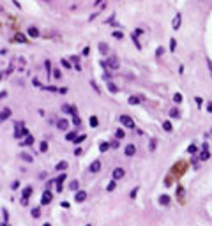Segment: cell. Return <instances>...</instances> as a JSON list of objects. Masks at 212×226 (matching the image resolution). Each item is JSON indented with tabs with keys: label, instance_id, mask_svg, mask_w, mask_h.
I'll return each mask as SVG.
<instances>
[{
	"label": "cell",
	"instance_id": "obj_21",
	"mask_svg": "<svg viewBox=\"0 0 212 226\" xmlns=\"http://www.w3.org/2000/svg\"><path fill=\"white\" fill-rule=\"evenodd\" d=\"M30 214H32V217H34V219H37L39 216H41V208H32Z\"/></svg>",
	"mask_w": 212,
	"mask_h": 226
},
{
	"label": "cell",
	"instance_id": "obj_25",
	"mask_svg": "<svg viewBox=\"0 0 212 226\" xmlns=\"http://www.w3.org/2000/svg\"><path fill=\"white\" fill-rule=\"evenodd\" d=\"M115 186H117V178H113V180L108 184V187H106V189H108V191H113V189H115Z\"/></svg>",
	"mask_w": 212,
	"mask_h": 226
},
{
	"label": "cell",
	"instance_id": "obj_26",
	"mask_svg": "<svg viewBox=\"0 0 212 226\" xmlns=\"http://www.w3.org/2000/svg\"><path fill=\"white\" fill-rule=\"evenodd\" d=\"M209 157H210V154H209V152H207V150L203 148V152H202V155H200V159H202V161H207Z\"/></svg>",
	"mask_w": 212,
	"mask_h": 226
},
{
	"label": "cell",
	"instance_id": "obj_6",
	"mask_svg": "<svg viewBox=\"0 0 212 226\" xmlns=\"http://www.w3.org/2000/svg\"><path fill=\"white\" fill-rule=\"evenodd\" d=\"M62 109H64L66 113H69V115H73V117H76V115H78V111L74 109V106H69V104H64V106H62Z\"/></svg>",
	"mask_w": 212,
	"mask_h": 226
},
{
	"label": "cell",
	"instance_id": "obj_49",
	"mask_svg": "<svg viewBox=\"0 0 212 226\" xmlns=\"http://www.w3.org/2000/svg\"><path fill=\"white\" fill-rule=\"evenodd\" d=\"M207 109H209V113H212V102H209V104H207Z\"/></svg>",
	"mask_w": 212,
	"mask_h": 226
},
{
	"label": "cell",
	"instance_id": "obj_12",
	"mask_svg": "<svg viewBox=\"0 0 212 226\" xmlns=\"http://www.w3.org/2000/svg\"><path fill=\"white\" fill-rule=\"evenodd\" d=\"M67 125H69V122H67V120H59V122H57V127H59V129H62V131H66Z\"/></svg>",
	"mask_w": 212,
	"mask_h": 226
},
{
	"label": "cell",
	"instance_id": "obj_2",
	"mask_svg": "<svg viewBox=\"0 0 212 226\" xmlns=\"http://www.w3.org/2000/svg\"><path fill=\"white\" fill-rule=\"evenodd\" d=\"M120 124L124 125V127H127V129H134V120H133L129 115H120Z\"/></svg>",
	"mask_w": 212,
	"mask_h": 226
},
{
	"label": "cell",
	"instance_id": "obj_27",
	"mask_svg": "<svg viewBox=\"0 0 212 226\" xmlns=\"http://www.w3.org/2000/svg\"><path fill=\"white\" fill-rule=\"evenodd\" d=\"M78 186H80V182H78V180H73V182L69 184V187H71L73 191H76V189H78Z\"/></svg>",
	"mask_w": 212,
	"mask_h": 226
},
{
	"label": "cell",
	"instance_id": "obj_4",
	"mask_svg": "<svg viewBox=\"0 0 212 226\" xmlns=\"http://www.w3.org/2000/svg\"><path fill=\"white\" fill-rule=\"evenodd\" d=\"M180 23H182V14H179V13H177V16L173 18V21H171V28H173V30H179V28H180Z\"/></svg>",
	"mask_w": 212,
	"mask_h": 226
},
{
	"label": "cell",
	"instance_id": "obj_16",
	"mask_svg": "<svg viewBox=\"0 0 212 226\" xmlns=\"http://www.w3.org/2000/svg\"><path fill=\"white\" fill-rule=\"evenodd\" d=\"M108 90H110L111 94H117V92H118V87H115V83H111V81H110V83H108Z\"/></svg>",
	"mask_w": 212,
	"mask_h": 226
},
{
	"label": "cell",
	"instance_id": "obj_29",
	"mask_svg": "<svg viewBox=\"0 0 212 226\" xmlns=\"http://www.w3.org/2000/svg\"><path fill=\"white\" fill-rule=\"evenodd\" d=\"M175 46H177V41L175 39H170V51H175Z\"/></svg>",
	"mask_w": 212,
	"mask_h": 226
},
{
	"label": "cell",
	"instance_id": "obj_39",
	"mask_svg": "<svg viewBox=\"0 0 212 226\" xmlns=\"http://www.w3.org/2000/svg\"><path fill=\"white\" fill-rule=\"evenodd\" d=\"M87 138V136H85V134H80V136H78V138L74 140V143H80V141H83V140Z\"/></svg>",
	"mask_w": 212,
	"mask_h": 226
},
{
	"label": "cell",
	"instance_id": "obj_14",
	"mask_svg": "<svg viewBox=\"0 0 212 226\" xmlns=\"http://www.w3.org/2000/svg\"><path fill=\"white\" fill-rule=\"evenodd\" d=\"M9 117H11V109L4 108V109H2V120H5V118H9Z\"/></svg>",
	"mask_w": 212,
	"mask_h": 226
},
{
	"label": "cell",
	"instance_id": "obj_34",
	"mask_svg": "<svg viewBox=\"0 0 212 226\" xmlns=\"http://www.w3.org/2000/svg\"><path fill=\"white\" fill-rule=\"evenodd\" d=\"M113 37H115V39H122V37H124V34H122V32H118V30H115V32H113Z\"/></svg>",
	"mask_w": 212,
	"mask_h": 226
},
{
	"label": "cell",
	"instance_id": "obj_28",
	"mask_svg": "<svg viewBox=\"0 0 212 226\" xmlns=\"http://www.w3.org/2000/svg\"><path fill=\"white\" fill-rule=\"evenodd\" d=\"M159 203H161V205H168V203H170V198H168V196H161Z\"/></svg>",
	"mask_w": 212,
	"mask_h": 226
},
{
	"label": "cell",
	"instance_id": "obj_38",
	"mask_svg": "<svg viewBox=\"0 0 212 226\" xmlns=\"http://www.w3.org/2000/svg\"><path fill=\"white\" fill-rule=\"evenodd\" d=\"M53 76H55V78H57V80H59L60 76H62V73H60L59 69H53Z\"/></svg>",
	"mask_w": 212,
	"mask_h": 226
},
{
	"label": "cell",
	"instance_id": "obj_50",
	"mask_svg": "<svg viewBox=\"0 0 212 226\" xmlns=\"http://www.w3.org/2000/svg\"><path fill=\"white\" fill-rule=\"evenodd\" d=\"M102 2H104V0H95V2H94V5H101Z\"/></svg>",
	"mask_w": 212,
	"mask_h": 226
},
{
	"label": "cell",
	"instance_id": "obj_41",
	"mask_svg": "<svg viewBox=\"0 0 212 226\" xmlns=\"http://www.w3.org/2000/svg\"><path fill=\"white\" fill-rule=\"evenodd\" d=\"M187 152H189V154H194V152H196V147H194V145H189V147H187Z\"/></svg>",
	"mask_w": 212,
	"mask_h": 226
},
{
	"label": "cell",
	"instance_id": "obj_48",
	"mask_svg": "<svg viewBox=\"0 0 212 226\" xmlns=\"http://www.w3.org/2000/svg\"><path fill=\"white\" fill-rule=\"evenodd\" d=\"M80 154H81V148H80V147H78V148L74 150V155H80Z\"/></svg>",
	"mask_w": 212,
	"mask_h": 226
},
{
	"label": "cell",
	"instance_id": "obj_32",
	"mask_svg": "<svg viewBox=\"0 0 212 226\" xmlns=\"http://www.w3.org/2000/svg\"><path fill=\"white\" fill-rule=\"evenodd\" d=\"M73 124L76 125V127H80V125H81V120H80V117H78V115H76V117L73 118Z\"/></svg>",
	"mask_w": 212,
	"mask_h": 226
},
{
	"label": "cell",
	"instance_id": "obj_31",
	"mask_svg": "<svg viewBox=\"0 0 212 226\" xmlns=\"http://www.w3.org/2000/svg\"><path fill=\"white\" fill-rule=\"evenodd\" d=\"M138 102H140L138 97H134V95H131V97H129V104H138Z\"/></svg>",
	"mask_w": 212,
	"mask_h": 226
},
{
	"label": "cell",
	"instance_id": "obj_13",
	"mask_svg": "<svg viewBox=\"0 0 212 226\" xmlns=\"http://www.w3.org/2000/svg\"><path fill=\"white\" fill-rule=\"evenodd\" d=\"M27 32H28L30 37H37V36H39V30H37L36 27H28V30H27Z\"/></svg>",
	"mask_w": 212,
	"mask_h": 226
},
{
	"label": "cell",
	"instance_id": "obj_51",
	"mask_svg": "<svg viewBox=\"0 0 212 226\" xmlns=\"http://www.w3.org/2000/svg\"><path fill=\"white\" fill-rule=\"evenodd\" d=\"M207 64H209V71H210V74H212V64H210V60H207Z\"/></svg>",
	"mask_w": 212,
	"mask_h": 226
},
{
	"label": "cell",
	"instance_id": "obj_46",
	"mask_svg": "<svg viewBox=\"0 0 212 226\" xmlns=\"http://www.w3.org/2000/svg\"><path fill=\"white\" fill-rule=\"evenodd\" d=\"M62 66H64V67H67V69H69V67H71V64H69L67 60H62Z\"/></svg>",
	"mask_w": 212,
	"mask_h": 226
},
{
	"label": "cell",
	"instance_id": "obj_40",
	"mask_svg": "<svg viewBox=\"0 0 212 226\" xmlns=\"http://www.w3.org/2000/svg\"><path fill=\"white\" fill-rule=\"evenodd\" d=\"M115 136H117L118 140H122V138H124V131H120V129H118V131L115 132Z\"/></svg>",
	"mask_w": 212,
	"mask_h": 226
},
{
	"label": "cell",
	"instance_id": "obj_22",
	"mask_svg": "<svg viewBox=\"0 0 212 226\" xmlns=\"http://www.w3.org/2000/svg\"><path fill=\"white\" fill-rule=\"evenodd\" d=\"M99 51H101L102 55H104V53H108V46H106L104 43H99Z\"/></svg>",
	"mask_w": 212,
	"mask_h": 226
},
{
	"label": "cell",
	"instance_id": "obj_17",
	"mask_svg": "<svg viewBox=\"0 0 212 226\" xmlns=\"http://www.w3.org/2000/svg\"><path fill=\"white\" fill-rule=\"evenodd\" d=\"M30 194H32V187H25V189H23L21 198H27V200H28V196H30Z\"/></svg>",
	"mask_w": 212,
	"mask_h": 226
},
{
	"label": "cell",
	"instance_id": "obj_5",
	"mask_svg": "<svg viewBox=\"0 0 212 226\" xmlns=\"http://www.w3.org/2000/svg\"><path fill=\"white\" fill-rule=\"evenodd\" d=\"M124 154L127 155V157H133V155L136 154V147L133 145V143H129V145H127V147L124 148Z\"/></svg>",
	"mask_w": 212,
	"mask_h": 226
},
{
	"label": "cell",
	"instance_id": "obj_24",
	"mask_svg": "<svg viewBox=\"0 0 212 226\" xmlns=\"http://www.w3.org/2000/svg\"><path fill=\"white\" fill-rule=\"evenodd\" d=\"M39 150H41V152H46V150H48V141H41V145H39Z\"/></svg>",
	"mask_w": 212,
	"mask_h": 226
},
{
	"label": "cell",
	"instance_id": "obj_18",
	"mask_svg": "<svg viewBox=\"0 0 212 226\" xmlns=\"http://www.w3.org/2000/svg\"><path fill=\"white\" fill-rule=\"evenodd\" d=\"M21 143H23V145H32V143H34V138L28 134V136H25V140H23Z\"/></svg>",
	"mask_w": 212,
	"mask_h": 226
},
{
	"label": "cell",
	"instance_id": "obj_33",
	"mask_svg": "<svg viewBox=\"0 0 212 226\" xmlns=\"http://www.w3.org/2000/svg\"><path fill=\"white\" fill-rule=\"evenodd\" d=\"M170 117L171 118H179V109H171V111H170Z\"/></svg>",
	"mask_w": 212,
	"mask_h": 226
},
{
	"label": "cell",
	"instance_id": "obj_15",
	"mask_svg": "<svg viewBox=\"0 0 212 226\" xmlns=\"http://www.w3.org/2000/svg\"><path fill=\"white\" fill-rule=\"evenodd\" d=\"M14 41H18V43H27V37L23 36V34H16V36H14Z\"/></svg>",
	"mask_w": 212,
	"mask_h": 226
},
{
	"label": "cell",
	"instance_id": "obj_11",
	"mask_svg": "<svg viewBox=\"0 0 212 226\" xmlns=\"http://www.w3.org/2000/svg\"><path fill=\"white\" fill-rule=\"evenodd\" d=\"M55 170H57V171H64V170H67V163L66 161H60L59 164L55 166Z\"/></svg>",
	"mask_w": 212,
	"mask_h": 226
},
{
	"label": "cell",
	"instance_id": "obj_42",
	"mask_svg": "<svg viewBox=\"0 0 212 226\" xmlns=\"http://www.w3.org/2000/svg\"><path fill=\"white\" fill-rule=\"evenodd\" d=\"M136 193H138V187H134V189L131 191V194H129V196H131L133 200H134V198H136Z\"/></svg>",
	"mask_w": 212,
	"mask_h": 226
},
{
	"label": "cell",
	"instance_id": "obj_10",
	"mask_svg": "<svg viewBox=\"0 0 212 226\" xmlns=\"http://www.w3.org/2000/svg\"><path fill=\"white\" fill-rule=\"evenodd\" d=\"M66 171H64V173H62V175H59V178H57V180H55V182H57V191H62V182H64V180H66Z\"/></svg>",
	"mask_w": 212,
	"mask_h": 226
},
{
	"label": "cell",
	"instance_id": "obj_3",
	"mask_svg": "<svg viewBox=\"0 0 212 226\" xmlns=\"http://www.w3.org/2000/svg\"><path fill=\"white\" fill-rule=\"evenodd\" d=\"M51 200H53V194H51L50 191H44V193H43V198H41V205L51 203Z\"/></svg>",
	"mask_w": 212,
	"mask_h": 226
},
{
	"label": "cell",
	"instance_id": "obj_44",
	"mask_svg": "<svg viewBox=\"0 0 212 226\" xmlns=\"http://www.w3.org/2000/svg\"><path fill=\"white\" fill-rule=\"evenodd\" d=\"M11 187H13V189H18V187H20V182H18V180H14V182L11 184Z\"/></svg>",
	"mask_w": 212,
	"mask_h": 226
},
{
	"label": "cell",
	"instance_id": "obj_35",
	"mask_svg": "<svg viewBox=\"0 0 212 226\" xmlns=\"http://www.w3.org/2000/svg\"><path fill=\"white\" fill-rule=\"evenodd\" d=\"M173 101L175 102H182V94H175L173 95Z\"/></svg>",
	"mask_w": 212,
	"mask_h": 226
},
{
	"label": "cell",
	"instance_id": "obj_19",
	"mask_svg": "<svg viewBox=\"0 0 212 226\" xmlns=\"http://www.w3.org/2000/svg\"><path fill=\"white\" fill-rule=\"evenodd\" d=\"M66 138H67V141H73V143H74V140L78 138V136H76V132H67Z\"/></svg>",
	"mask_w": 212,
	"mask_h": 226
},
{
	"label": "cell",
	"instance_id": "obj_20",
	"mask_svg": "<svg viewBox=\"0 0 212 226\" xmlns=\"http://www.w3.org/2000/svg\"><path fill=\"white\" fill-rule=\"evenodd\" d=\"M163 129H164V131H166V132H170V131H171V129H173V127H171V124H170L168 120H166V122H163Z\"/></svg>",
	"mask_w": 212,
	"mask_h": 226
},
{
	"label": "cell",
	"instance_id": "obj_30",
	"mask_svg": "<svg viewBox=\"0 0 212 226\" xmlns=\"http://www.w3.org/2000/svg\"><path fill=\"white\" fill-rule=\"evenodd\" d=\"M108 148H110V145H108V143H101V145H99V150H101V152H106Z\"/></svg>",
	"mask_w": 212,
	"mask_h": 226
},
{
	"label": "cell",
	"instance_id": "obj_52",
	"mask_svg": "<svg viewBox=\"0 0 212 226\" xmlns=\"http://www.w3.org/2000/svg\"><path fill=\"white\" fill-rule=\"evenodd\" d=\"M44 2H50V0H44Z\"/></svg>",
	"mask_w": 212,
	"mask_h": 226
},
{
	"label": "cell",
	"instance_id": "obj_36",
	"mask_svg": "<svg viewBox=\"0 0 212 226\" xmlns=\"http://www.w3.org/2000/svg\"><path fill=\"white\" fill-rule=\"evenodd\" d=\"M44 66H46V69H48V76H50V74H51V71H53V69H51V64H50V60H46V64H44Z\"/></svg>",
	"mask_w": 212,
	"mask_h": 226
},
{
	"label": "cell",
	"instance_id": "obj_43",
	"mask_svg": "<svg viewBox=\"0 0 212 226\" xmlns=\"http://www.w3.org/2000/svg\"><path fill=\"white\" fill-rule=\"evenodd\" d=\"M163 53H164V50H163V48H157V50H156V55H157V57H161Z\"/></svg>",
	"mask_w": 212,
	"mask_h": 226
},
{
	"label": "cell",
	"instance_id": "obj_37",
	"mask_svg": "<svg viewBox=\"0 0 212 226\" xmlns=\"http://www.w3.org/2000/svg\"><path fill=\"white\" fill-rule=\"evenodd\" d=\"M90 125H92V127L97 125V117H90Z\"/></svg>",
	"mask_w": 212,
	"mask_h": 226
},
{
	"label": "cell",
	"instance_id": "obj_23",
	"mask_svg": "<svg viewBox=\"0 0 212 226\" xmlns=\"http://www.w3.org/2000/svg\"><path fill=\"white\" fill-rule=\"evenodd\" d=\"M21 159L27 161V163H32V161H34V157H32L30 154H21Z\"/></svg>",
	"mask_w": 212,
	"mask_h": 226
},
{
	"label": "cell",
	"instance_id": "obj_47",
	"mask_svg": "<svg viewBox=\"0 0 212 226\" xmlns=\"http://www.w3.org/2000/svg\"><path fill=\"white\" fill-rule=\"evenodd\" d=\"M194 99H196V104H198V106H202V97H194Z\"/></svg>",
	"mask_w": 212,
	"mask_h": 226
},
{
	"label": "cell",
	"instance_id": "obj_1",
	"mask_svg": "<svg viewBox=\"0 0 212 226\" xmlns=\"http://www.w3.org/2000/svg\"><path fill=\"white\" fill-rule=\"evenodd\" d=\"M101 66L104 67V69H111V71H117L120 64H118V59H117V57H110L108 60H102V62H101Z\"/></svg>",
	"mask_w": 212,
	"mask_h": 226
},
{
	"label": "cell",
	"instance_id": "obj_9",
	"mask_svg": "<svg viewBox=\"0 0 212 226\" xmlns=\"http://www.w3.org/2000/svg\"><path fill=\"white\" fill-rule=\"evenodd\" d=\"M125 175V171H124V168H115V170H113V178H122V177Z\"/></svg>",
	"mask_w": 212,
	"mask_h": 226
},
{
	"label": "cell",
	"instance_id": "obj_45",
	"mask_svg": "<svg viewBox=\"0 0 212 226\" xmlns=\"http://www.w3.org/2000/svg\"><path fill=\"white\" fill-rule=\"evenodd\" d=\"M32 83H34V85H36V87H43V85H41V81L37 80V78H34V81H32Z\"/></svg>",
	"mask_w": 212,
	"mask_h": 226
},
{
	"label": "cell",
	"instance_id": "obj_8",
	"mask_svg": "<svg viewBox=\"0 0 212 226\" xmlns=\"http://www.w3.org/2000/svg\"><path fill=\"white\" fill-rule=\"evenodd\" d=\"M99 170H101V161H99V159H95L94 163L90 164V171H92V173H97Z\"/></svg>",
	"mask_w": 212,
	"mask_h": 226
},
{
	"label": "cell",
	"instance_id": "obj_7",
	"mask_svg": "<svg viewBox=\"0 0 212 226\" xmlns=\"http://www.w3.org/2000/svg\"><path fill=\"white\" fill-rule=\"evenodd\" d=\"M74 200H76L78 203L85 201V200H87V193H85V191H78V193H76V196H74Z\"/></svg>",
	"mask_w": 212,
	"mask_h": 226
}]
</instances>
